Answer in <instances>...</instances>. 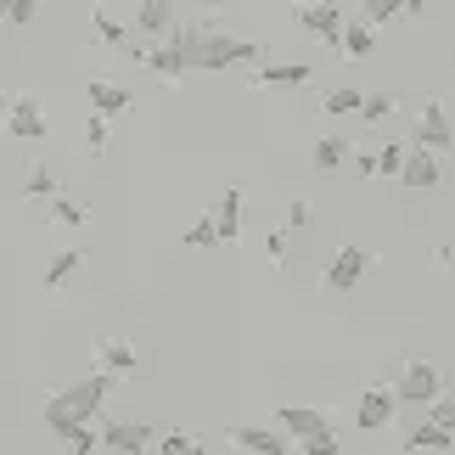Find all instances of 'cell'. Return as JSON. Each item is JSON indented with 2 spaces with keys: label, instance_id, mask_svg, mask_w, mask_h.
<instances>
[{
  "label": "cell",
  "instance_id": "cell-1",
  "mask_svg": "<svg viewBox=\"0 0 455 455\" xmlns=\"http://www.w3.org/2000/svg\"><path fill=\"white\" fill-rule=\"evenodd\" d=\"M180 51H186V68H253L270 57L265 40H242V34L214 28V12L197 28H180Z\"/></svg>",
  "mask_w": 455,
  "mask_h": 455
},
{
  "label": "cell",
  "instance_id": "cell-2",
  "mask_svg": "<svg viewBox=\"0 0 455 455\" xmlns=\"http://www.w3.org/2000/svg\"><path fill=\"white\" fill-rule=\"evenodd\" d=\"M108 394H113V377L108 371H91V377H79V382H68V388H57V405L68 411V422H96L101 405H108Z\"/></svg>",
  "mask_w": 455,
  "mask_h": 455
},
{
  "label": "cell",
  "instance_id": "cell-3",
  "mask_svg": "<svg viewBox=\"0 0 455 455\" xmlns=\"http://www.w3.org/2000/svg\"><path fill=\"white\" fill-rule=\"evenodd\" d=\"M405 191H433V186H444V152H433V147H405V157H399V174H394Z\"/></svg>",
  "mask_w": 455,
  "mask_h": 455
},
{
  "label": "cell",
  "instance_id": "cell-4",
  "mask_svg": "<svg viewBox=\"0 0 455 455\" xmlns=\"http://www.w3.org/2000/svg\"><path fill=\"white\" fill-rule=\"evenodd\" d=\"M411 141H416V147H433V152H444V157H450V141H455V135H450V108H444V96H439V91L422 96Z\"/></svg>",
  "mask_w": 455,
  "mask_h": 455
},
{
  "label": "cell",
  "instance_id": "cell-5",
  "mask_svg": "<svg viewBox=\"0 0 455 455\" xmlns=\"http://www.w3.org/2000/svg\"><path fill=\"white\" fill-rule=\"evenodd\" d=\"M433 394H444V377H439V365H433V360L416 355V360L405 365V371H399L394 399H399V405H427Z\"/></svg>",
  "mask_w": 455,
  "mask_h": 455
},
{
  "label": "cell",
  "instance_id": "cell-6",
  "mask_svg": "<svg viewBox=\"0 0 455 455\" xmlns=\"http://www.w3.org/2000/svg\"><path fill=\"white\" fill-rule=\"evenodd\" d=\"M141 62L152 68V79H164V84H174L180 74H191V68H186V51H180V23H174L169 34H157V40H147Z\"/></svg>",
  "mask_w": 455,
  "mask_h": 455
},
{
  "label": "cell",
  "instance_id": "cell-7",
  "mask_svg": "<svg viewBox=\"0 0 455 455\" xmlns=\"http://www.w3.org/2000/svg\"><path fill=\"white\" fill-rule=\"evenodd\" d=\"M343 6L338 0H299V28L309 34V40H321V45H338V28H343Z\"/></svg>",
  "mask_w": 455,
  "mask_h": 455
},
{
  "label": "cell",
  "instance_id": "cell-8",
  "mask_svg": "<svg viewBox=\"0 0 455 455\" xmlns=\"http://www.w3.org/2000/svg\"><path fill=\"white\" fill-rule=\"evenodd\" d=\"M91 28H96V40L108 45V51H124L130 62H141V51H147V40H141V34H135L130 23H118V17H113L108 6H96V12H91Z\"/></svg>",
  "mask_w": 455,
  "mask_h": 455
},
{
  "label": "cell",
  "instance_id": "cell-9",
  "mask_svg": "<svg viewBox=\"0 0 455 455\" xmlns=\"http://www.w3.org/2000/svg\"><path fill=\"white\" fill-rule=\"evenodd\" d=\"M365 265H371V253H365V248H338V253H331V265H326V275H321V287L326 292H355Z\"/></svg>",
  "mask_w": 455,
  "mask_h": 455
},
{
  "label": "cell",
  "instance_id": "cell-10",
  "mask_svg": "<svg viewBox=\"0 0 455 455\" xmlns=\"http://www.w3.org/2000/svg\"><path fill=\"white\" fill-rule=\"evenodd\" d=\"M394 416H399L394 388H365V394L355 399V427H360V433H382Z\"/></svg>",
  "mask_w": 455,
  "mask_h": 455
},
{
  "label": "cell",
  "instance_id": "cell-11",
  "mask_svg": "<svg viewBox=\"0 0 455 455\" xmlns=\"http://www.w3.org/2000/svg\"><path fill=\"white\" fill-rule=\"evenodd\" d=\"M6 135H12V141H40V135H45L40 96H12L6 101Z\"/></svg>",
  "mask_w": 455,
  "mask_h": 455
},
{
  "label": "cell",
  "instance_id": "cell-12",
  "mask_svg": "<svg viewBox=\"0 0 455 455\" xmlns=\"http://www.w3.org/2000/svg\"><path fill=\"white\" fill-rule=\"evenodd\" d=\"M225 439H231V450H248V455H287L292 450V439L282 427H253V422H236Z\"/></svg>",
  "mask_w": 455,
  "mask_h": 455
},
{
  "label": "cell",
  "instance_id": "cell-13",
  "mask_svg": "<svg viewBox=\"0 0 455 455\" xmlns=\"http://www.w3.org/2000/svg\"><path fill=\"white\" fill-rule=\"evenodd\" d=\"M275 427L292 439V450H299L304 439H315V433H326V411H315V405H275Z\"/></svg>",
  "mask_w": 455,
  "mask_h": 455
},
{
  "label": "cell",
  "instance_id": "cell-14",
  "mask_svg": "<svg viewBox=\"0 0 455 455\" xmlns=\"http://www.w3.org/2000/svg\"><path fill=\"white\" fill-rule=\"evenodd\" d=\"M248 84L253 91H292V84H315L309 79V68L304 62H253V74H248Z\"/></svg>",
  "mask_w": 455,
  "mask_h": 455
},
{
  "label": "cell",
  "instance_id": "cell-15",
  "mask_svg": "<svg viewBox=\"0 0 455 455\" xmlns=\"http://www.w3.org/2000/svg\"><path fill=\"white\" fill-rule=\"evenodd\" d=\"M348 147H355V135H348V130H321V135H315V147H309V169L315 174H338L348 164Z\"/></svg>",
  "mask_w": 455,
  "mask_h": 455
},
{
  "label": "cell",
  "instance_id": "cell-16",
  "mask_svg": "<svg viewBox=\"0 0 455 455\" xmlns=\"http://www.w3.org/2000/svg\"><path fill=\"white\" fill-rule=\"evenodd\" d=\"M91 355H96V371H108V377H135V365H141L130 338H96Z\"/></svg>",
  "mask_w": 455,
  "mask_h": 455
},
{
  "label": "cell",
  "instance_id": "cell-17",
  "mask_svg": "<svg viewBox=\"0 0 455 455\" xmlns=\"http://www.w3.org/2000/svg\"><path fill=\"white\" fill-rule=\"evenodd\" d=\"M208 220H214V242H220V248H231V242L242 236V186H225Z\"/></svg>",
  "mask_w": 455,
  "mask_h": 455
},
{
  "label": "cell",
  "instance_id": "cell-18",
  "mask_svg": "<svg viewBox=\"0 0 455 455\" xmlns=\"http://www.w3.org/2000/svg\"><path fill=\"white\" fill-rule=\"evenodd\" d=\"M101 450L141 455V450H152V427L147 422H101Z\"/></svg>",
  "mask_w": 455,
  "mask_h": 455
},
{
  "label": "cell",
  "instance_id": "cell-19",
  "mask_svg": "<svg viewBox=\"0 0 455 455\" xmlns=\"http://www.w3.org/2000/svg\"><path fill=\"white\" fill-rule=\"evenodd\" d=\"M84 96H91V108L108 113V118H118V113L135 108V91H130L124 79H91V84H84Z\"/></svg>",
  "mask_w": 455,
  "mask_h": 455
},
{
  "label": "cell",
  "instance_id": "cell-20",
  "mask_svg": "<svg viewBox=\"0 0 455 455\" xmlns=\"http://www.w3.org/2000/svg\"><path fill=\"white\" fill-rule=\"evenodd\" d=\"M141 40H157V34L174 28V0H135V23H130Z\"/></svg>",
  "mask_w": 455,
  "mask_h": 455
},
{
  "label": "cell",
  "instance_id": "cell-21",
  "mask_svg": "<svg viewBox=\"0 0 455 455\" xmlns=\"http://www.w3.org/2000/svg\"><path fill=\"white\" fill-rule=\"evenodd\" d=\"M84 265H91V259H84V248H62V253L51 259V265H45L40 287H45V292H62L68 282H74V275H84Z\"/></svg>",
  "mask_w": 455,
  "mask_h": 455
},
{
  "label": "cell",
  "instance_id": "cell-22",
  "mask_svg": "<svg viewBox=\"0 0 455 455\" xmlns=\"http://www.w3.org/2000/svg\"><path fill=\"white\" fill-rule=\"evenodd\" d=\"M338 51H343L348 62L371 57V51H377V28L365 23V17H355V23H348V17H343V28H338Z\"/></svg>",
  "mask_w": 455,
  "mask_h": 455
},
{
  "label": "cell",
  "instance_id": "cell-23",
  "mask_svg": "<svg viewBox=\"0 0 455 455\" xmlns=\"http://www.w3.org/2000/svg\"><path fill=\"white\" fill-rule=\"evenodd\" d=\"M365 84H326L321 91V118H355Z\"/></svg>",
  "mask_w": 455,
  "mask_h": 455
},
{
  "label": "cell",
  "instance_id": "cell-24",
  "mask_svg": "<svg viewBox=\"0 0 455 455\" xmlns=\"http://www.w3.org/2000/svg\"><path fill=\"white\" fill-rule=\"evenodd\" d=\"M394 113H399V91H365L355 118H360V124H371V130H382Z\"/></svg>",
  "mask_w": 455,
  "mask_h": 455
},
{
  "label": "cell",
  "instance_id": "cell-25",
  "mask_svg": "<svg viewBox=\"0 0 455 455\" xmlns=\"http://www.w3.org/2000/svg\"><path fill=\"white\" fill-rule=\"evenodd\" d=\"M152 450H164V455H197L208 450L197 433H186V427H169V433H152Z\"/></svg>",
  "mask_w": 455,
  "mask_h": 455
},
{
  "label": "cell",
  "instance_id": "cell-26",
  "mask_svg": "<svg viewBox=\"0 0 455 455\" xmlns=\"http://www.w3.org/2000/svg\"><path fill=\"white\" fill-rule=\"evenodd\" d=\"M450 444H455V427H433V422L411 427V439H405V450H444V455H450Z\"/></svg>",
  "mask_w": 455,
  "mask_h": 455
},
{
  "label": "cell",
  "instance_id": "cell-27",
  "mask_svg": "<svg viewBox=\"0 0 455 455\" xmlns=\"http://www.w3.org/2000/svg\"><path fill=\"white\" fill-rule=\"evenodd\" d=\"M399 157H405V141L388 130V135H382V147H377V180H394V174H399Z\"/></svg>",
  "mask_w": 455,
  "mask_h": 455
},
{
  "label": "cell",
  "instance_id": "cell-28",
  "mask_svg": "<svg viewBox=\"0 0 455 455\" xmlns=\"http://www.w3.org/2000/svg\"><path fill=\"white\" fill-rule=\"evenodd\" d=\"M108 135H113V118L91 108V118H84V152H91V157H96V152H108Z\"/></svg>",
  "mask_w": 455,
  "mask_h": 455
},
{
  "label": "cell",
  "instance_id": "cell-29",
  "mask_svg": "<svg viewBox=\"0 0 455 455\" xmlns=\"http://www.w3.org/2000/svg\"><path fill=\"white\" fill-rule=\"evenodd\" d=\"M23 191L28 197H57V174H51L45 164H28L23 169Z\"/></svg>",
  "mask_w": 455,
  "mask_h": 455
},
{
  "label": "cell",
  "instance_id": "cell-30",
  "mask_svg": "<svg viewBox=\"0 0 455 455\" xmlns=\"http://www.w3.org/2000/svg\"><path fill=\"white\" fill-rule=\"evenodd\" d=\"M62 450H74V455H91V450H101V427H96V422H79V427L62 439Z\"/></svg>",
  "mask_w": 455,
  "mask_h": 455
},
{
  "label": "cell",
  "instance_id": "cell-31",
  "mask_svg": "<svg viewBox=\"0 0 455 455\" xmlns=\"http://www.w3.org/2000/svg\"><path fill=\"white\" fill-rule=\"evenodd\" d=\"M360 17L371 28H382V23H399V0H360Z\"/></svg>",
  "mask_w": 455,
  "mask_h": 455
},
{
  "label": "cell",
  "instance_id": "cell-32",
  "mask_svg": "<svg viewBox=\"0 0 455 455\" xmlns=\"http://www.w3.org/2000/svg\"><path fill=\"white\" fill-rule=\"evenodd\" d=\"M84 220H91V208H84V203H74V197H57V225H62V231H79Z\"/></svg>",
  "mask_w": 455,
  "mask_h": 455
},
{
  "label": "cell",
  "instance_id": "cell-33",
  "mask_svg": "<svg viewBox=\"0 0 455 455\" xmlns=\"http://www.w3.org/2000/svg\"><path fill=\"white\" fill-rule=\"evenodd\" d=\"M422 411H427V422H433V427H455V399H450V394H433Z\"/></svg>",
  "mask_w": 455,
  "mask_h": 455
},
{
  "label": "cell",
  "instance_id": "cell-34",
  "mask_svg": "<svg viewBox=\"0 0 455 455\" xmlns=\"http://www.w3.org/2000/svg\"><path fill=\"white\" fill-rule=\"evenodd\" d=\"M34 17H40V0H6V23L12 28H28Z\"/></svg>",
  "mask_w": 455,
  "mask_h": 455
},
{
  "label": "cell",
  "instance_id": "cell-35",
  "mask_svg": "<svg viewBox=\"0 0 455 455\" xmlns=\"http://www.w3.org/2000/svg\"><path fill=\"white\" fill-rule=\"evenodd\" d=\"M348 164L360 180H377V147H348Z\"/></svg>",
  "mask_w": 455,
  "mask_h": 455
},
{
  "label": "cell",
  "instance_id": "cell-36",
  "mask_svg": "<svg viewBox=\"0 0 455 455\" xmlns=\"http://www.w3.org/2000/svg\"><path fill=\"white\" fill-rule=\"evenodd\" d=\"M180 242H186V248H214V220L203 214L197 225H186V236H180Z\"/></svg>",
  "mask_w": 455,
  "mask_h": 455
},
{
  "label": "cell",
  "instance_id": "cell-37",
  "mask_svg": "<svg viewBox=\"0 0 455 455\" xmlns=\"http://www.w3.org/2000/svg\"><path fill=\"white\" fill-rule=\"evenodd\" d=\"M309 225H315V208L309 203H287V225H282V231H309Z\"/></svg>",
  "mask_w": 455,
  "mask_h": 455
},
{
  "label": "cell",
  "instance_id": "cell-38",
  "mask_svg": "<svg viewBox=\"0 0 455 455\" xmlns=\"http://www.w3.org/2000/svg\"><path fill=\"white\" fill-rule=\"evenodd\" d=\"M299 450H309V455H331V450H343V444H338V427H326V433H315V439H304Z\"/></svg>",
  "mask_w": 455,
  "mask_h": 455
},
{
  "label": "cell",
  "instance_id": "cell-39",
  "mask_svg": "<svg viewBox=\"0 0 455 455\" xmlns=\"http://www.w3.org/2000/svg\"><path fill=\"white\" fill-rule=\"evenodd\" d=\"M265 253H270V265H287V231H270L265 236Z\"/></svg>",
  "mask_w": 455,
  "mask_h": 455
},
{
  "label": "cell",
  "instance_id": "cell-40",
  "mask_svg": "<svg viewBox=\"0 0 455 455\" xmlns=\"http://www.w3.org/2000/svg\"><path fill=\"white\" fill-rule=\"evenodd\" d=\"M6 101H12V91H6V79H0V113H6Z\"/></svg>",
  "mask_w": 455,
  "mask_h": 455
},
{
  "label": "cell",
  "instance_id": "cell-41",
  "mask_svg": "<svg viewBox=\"0 0 455 455\" xmlns=\"http://www.w3.org/2000/svg\"><path fill=\"white\" fill-rule=\"evenodd\" d=\"M0 23H6V0H0Z\"/></svg>",
  "mask_w": 455,
  "mask_h": 455
}]
</instances>
